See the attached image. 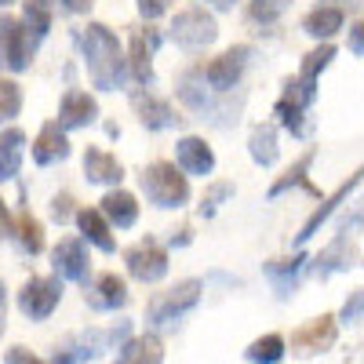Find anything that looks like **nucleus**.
<instances>
[{"mask_svg": "<svg viewBox=\"0 0 364 364\" xmlns=\"http://www.w3.org/2000/svg\"><path fill=\"white\" fill-rule=\"evenodd\" d=\"M80 48H84V63H87V77L95 87L102 91H113L124 84V73H128V58L120 55V44L117 37L109 33L106 26L91 22L84 33H80Z\"/></svg>", "mask_w": 364, "mask_h": 364, "instance_id": "nucleus-1", "label": "nucleus"}, {"mask_svg": "<svg viewBox=\"0 0 364 364\" xmlns=\"http://www.w3.org/2000/svg\"><path fill=\"white\" fill-rule=\"evenodd\" d=\"M139 182H142V193L154 200L157 208H182V204L190 200V182H186V175H182L175 164H168V161L149 164V168L139 175Z\"/></svg>", "mask_w": 364, "mask_h": 364, "instance_id": "nucleus-2", "label": "nucleus"}, {"mask_svg": "<svg viewBox=\"0 0 364 364\" xmlns=\"http://www.w3.org/2000/svg\"><path fill=\"white\" fill-rule=\"evenodd\" d=\"M314 99H317V80H310V77H288L284 80V91H281V99H277V106H273V113H277V120L295 135V139H302L306 135V109L314 106Z\"/></svg>", "mask_w": 364, "mask_h": 364, "instance_id": "nucleus-3", "label": "nucleus"}, {"mask_svg": "<svg viewBox=\"0 0 364 364\" xmlns=\"http://www.w3.org/2000/svg\"><path fill=\"white\" fill-rule=\"evenodd\" d=\"M33 29L18 18H0V70L22 73L33 63Z\"/></svg>", "mask_w": 364, "mask_h": 364, "instance_id": "nucleus-4", "label": "nucleus"}, {"mask_svg": "<svg viewBox=\"0 0 364 364\" xmlns=\"http://www.w3.org/2000/svg\"><path fill=\"white\" fill-rule=\"evenodd\" d=\"M200 299V281H182L168 291H157L154 299H149L146 306V317L149 324H175L178 317H186Z\"/></svg>", "mask_w": 364, "mask_h": 364, "instance_id": "nucleus-5", "label": "nucleus"}, {"mask_svg": "<svg viewBox=\"0 0 364 364\" xmlns=\"http://www.w3.org/2000/svg\"><path fill=\"white\" fill-rule=\"evenodd\" d=\"M215 37H219L215 18H211L208 11H200V8L178 11L175 22H171V41H175L182 51H204L208 44H215Z\"/></svg>", "mask_w": 364, "mask_h": 364, "instance_id": "nucleus-6", "label": "nucleus"}, {"mask_svg": "<svg viewBox=\"0 0 364 364\" xmlns=\"http://www.w3.org/2000/svg\"><path fill=\"white\" fill-rule=\"evenodd\" d=\"M248 63H252V48L248 44H237V48L223 51L219 58H211V63L204 66V80L215 87V91H230V87L240 84Z\"/></svg>", "mask_w": 364, "mask_h": 364, "instance_id": "nucleus-7", "label": "nucleus"}, {"mask_svg": "<svg viewBox=\"0 0 364 364\" xmlns=\"http://www.w3.org/2000/svg\"><path fill=\"white\" fill-rule=\"evenodd\" d=\"M124 262H128V273L142 284H157L168 273V252L157 240H139V245H132L124 252Z\"/></svg>", "mask_w": 364, "mask_h": 364, "instance_id": "nucleus-8", "label": "nucleus"}, {"mask_svg": "<svg viewBox=\"0 0 364 364\" xmlns=\"http://www.w3.org/2000/svg\"><path fill=\"white\" fill-rule=\"evenodd\" d=\"M58 299H63V281L58 277H33L18 291V310L33 321H44L58 306Z\"/></svg>", "mask_w": 364, "mask_h": 364, "instance_id": "nucleus-9", "label": "nucleus"}, {"mask_svg": "<svg viewBox=\"0 0 364 364\" xmlns=\"http://www.w3.org/2000/svg\"><path fill=\"white\" fill-rule=\"evenodd\" d=\"M51 262H55V273L58 277H66V281H77V284H87V252H84V240L77 237H66V240H58L55 252H51Z\"/></svg>", "mask_w": 364, "mask_h": 364, "instance_id": "nucleus-10", "label": "nucleus"}, {"mask_svg": "<svg viewBox=\"0 0 364 364\" xmlns=\"http://www.w3.org/2000/svg\"><path fill=\"white\" fill-rule=\"evenodd\" d=\"M360 178H364V164H360V168H357V171H353V175H350V178L343 182V186H339L336 193H331V197H324V200H321V208L314 211V215H310L306 223H302V230L295 233V240H299V245H306V240H310V237H314V233H317V230H321L328 219H331V211H336V208H339V204H343V200H346V197H350L357 186H360Z\"/></svg>", "mask_w": 364, "mask_h": 364, "instance_id": "nucleus-11", "label": "nucleus"}, {"mask_svg": "<svg viewBox=\"0 0 364 364\" xmlns=\"http://www.w3.org/2000/svg\"><path fill=\"white\" fill-rule=\"evenodd\" d=\"M336 331H339L336 317H331V314H321V317H314L310 324H302V328H295V331H291V346H295V350H302V353L328 350L331 343H336Z\"/></svg>", "mask_w": 364, "mask_h": 364, "instance_id": "nucleus-12", "label": "nucleus"}, {"mask_svg": "<svg viewBox=\"0 0 364 364\" xmlns=\"http://www.w3.org/2000/svg\"><path fill=\"white\" fill-rule=\"evenodd\" d=\"M132 106L139 113V120L149 128V132H164V128H175L182 117H175L171 102L157 99V95H149V91H132Z\"/></svg>", "mask_w": 364, "mask_h": 364, "instance_id": "nucleus-13", "label": "nucleus"}, {"mask_svg": "<svg viewBox=\"0 0 364 364\" xmlns=\"http://www.w3.org/2000/svg\"><path fill=\"white\" fill-rule=\"evenodd\" d=\"M353 262H357V245L350 240V230H343V233L317 255V277L328 281L331 273H346Z\"/></svg>", "mask_w": 364, "mask_h": 364, "instance_id": "nucleus-14", "label": "nucleus"}, {"mask_svg": "<svg viewBox=\"0 0 364 364\" xmlns=\"http://www.w3.org/2000/svg\"><path fill=\"white\" fill-rule=\"evenodd\" d=\"M157 44H161V33H157V29H139V33L132 37L128 66H132V73H135L142 84L154 80V51H157Z\"/></svg>", "mask_w": 364, "mask_h": 364, "instance_id": "nucleus-15", "label": "nucleus"}, {"mask_svg": "<svg viewBox=\"0 0 364 364\" xmlns=\"http://www.w3.org/2000/svg\"><path fill=\"white\" fill-rule=\"evenodd\" d=\"M99 117V102L87 95V91H66L63 95V106H58V124L63 128H84Z\"/></svg>", "mask_w": 364, "mask_h": 364, "instance_id": "nucleus-16", "label": "nucleus"}, {"mask_svg": "<svg viewBox=\"0 0 364 364\" xmlns=\"http://www.w3.org/2000/svg\"><path fill=\"white\" fill-rule=\"evenodd\" d=\"M175 157H178V168L182 171H190V175H211V168H215V154H211V146L197 135H186L178 142L175 149Z\"/></svg>", "mask_w": 364, "mask_h": 364, "instance_id": "nucleus-17", "label": "nucleus"}, {"mask_svg": "<svg viewBox=\"0 0 364 364\" xmlns=\"http://www.w3.org/2000/svg\"><path fill=\"white\" fill-rule=\"evenodd\" d=\"M84 295H87V302L95 310H117V306H124V302H128V284L120 281L117 273H99L95 284H91Z\"/></svg>", "mask_w": 364, "mask_h": 364, "instance_id": "nucleus-18", "label": "nucleus"}, {"mask_svg": "<svg viewBox=\"0 0 364 364\" xmlns=\"http://www.w3.org/2000/svg\"><path fill=\"white\" fill-rule=\"evenodd\" d=\"M70 157V142H66V128L63 124H44L37 142H33V161L37 164H55Z\"/></svg>", "mask_w": 364, "mask_h": 364, "instance_id": "nucleus-19", "label": "nucleus"}, {"mask_svg": "<svg viewBox=\"0 0 364 364\" xmlns=\"http://www.w3.org/2000/svg\"><path fill=\"white\" fill-rule=\"evenodd\" d=\"M84 175H87L91 182H99V186H117V182L124 178V168H120V161L109 157L106 149L91 146L87 154H84Z\"/></svg>", "mask_w": 364, "mask_h": 364, "instance_id": "nucleus-20", "label": "nucleus"}, {"mask_svg": "<svg viewBox=\"0 0 364 364\" xmlns=\"http://www.w3.org/2000/svg\"><path fill=\"white\" fill-rule=\"evenodd\" d=\"M343 18H346L343 8H336V4H321V8H314L306 18H302V29H306L310 37H317V41H328V37H336L339 29H343Z\"/></svg>", "mask_w": 364, "mask_h": 364, "instance_id": "nucleus-21", "label": "nucleus"}, {"mask_svg": "<svg viewBox=\"0 0 364 364\" xmlns=\"http://www.w3.org/2000/svg\"><path fill=\"white\" fill-rule=\"evenodd\" d=\"M102 215H106L113 226L128 230V226H135V219H139V204H135V197H132L128 190H109V193L102 197Z\"/></svg>", "mask_w": 364, "mask_h": 364, "instance_id": "nucleus-22", "label": "nucleus"}, {"mask_svg": "<svg viewBox=\"0 0 364 364\" xmlns=\"http://www.w3.org/2000/svg\"><path fill=\"white\" fill-rule=\"evenodd\" d=\"M77 226H80V233H84L99 252H113V248H117V240H113V233H109V223H106L102 211L80 208V211H77Z\"/></svg>", "mask_w": 364, "mask_h": 364, "instance_id": "nucleus-23", "label": "nucleus"}, {"mask_svg": "<svg viewBox=\"0 0 364 364\" xmlns=\"http://www.w3.org/2000/svg\"><path fill=\"white\" fill-rule=\"evenodd\" d=\"M248 154H252V161L255 164H262V168H269L273 161H277V128L273 124H255L252 128V135H248Z\"/></svg>", "mask_w": 364, "mask_h": 364, "instance_id": "nucleus-24", "label": "nucleus"}, {"mask_svg": "<svg viewBox=\"0 0 364 364\" xmlns=\"http://www.w3.org/2000/svg\"><path fill=\"white\" fill-rule=\"evenodd\" d=\"M22 146H26V135L18 128H8L0 135V182H8L18 175V164H22Z\"/></svg>", "mask_w": 364, "mask_h": 364, "instance_id": "nucleus-25", "label": "nucleus"}, {"mask_svg": "<svg viewBox=\"0 0 364 364\" xmlns=\"http://www.w3.org/2000/svg\"><path fill=\"white\" fill-rule=\"evenodd\" d=\"M314 157H317L314 149H310V154H302V157H299V161H295V164H291V168H288V171H284L277 182H273V186H269V197H281V193H284V190H291V186H302L306 193H314V197H317V190L310 186V178H306V171H310Z\"/></svg>", "mask_w": 364, "mask_h": 364, "instance_id": "nucleus-26", "label": "nucleus"}, {"mask_svg": "<svg viewBox=\"0 0 364 364\" xmlns=\"http://www.w3.org/2000/svg\"><path fill=\"white\" fill-rule=\"evenodd\" d=\"M117 360H120V364H139V360L157 364V360H164V346H161L157 336H142V339H132L128 346H120Z\"/></svg>", "mask_w": 364, "mask_h": 364, "instance_id": "nucleus-27", "label": "nucleus"}, {"mask_svg": "<svg viewBox=\"0 0 364 364\" xmlns=\"http://www.w3.org/2000/svg\"><path fill=\"white\" fill-rule=\"evenodd\" d=\"M15 237H18L22 252L41 255V248H44V230H41V223H37L33 215H29V208H22L18 215H15Z\"/></svg>", "mask_w": 364, "mask_h": 364, "instance_id": "nucleus-28", "label": "nucleus"}, {"mask_svg": "<svg viewBox=\"0 0 364 364\" xmlns=\"http://www.w3.org/2000/svg\"><path fill=\"white\" fill-rule=\"evenodd\" d=\"M302 262H306V255H291V259H273V262H266V273L273 277V284H277V295L284 299L291 288H295V273L302 269Z\"/></svg>", "mask_w": 364, "mask_h": 364, "instance_id": "nucleus-29", "label": "nucleus"}, {"mask_svg": "<svg viewBox=\"0 0 364 364\" xmlns=\"http://www.w3.org/2000/svg\"><path fill=\"white\" fill-rule=\"evenodd\" d=\"M51 11H55V0H26V26L33 29V37H48L51 29Z\"/></svg>", "mask_w": 364, "mask_h": 364, "instance_id": "nucleus-30", "label": "nucleus"}, {"mask_svg": "<svg viewBox=\"0 0 364 364\" xmlns=\"http://www.w3.org/2000/svg\"><path fill=\"white\" fill-rule=\"evenodd\" d=\"M245 357H248V360L273 364V360L284 357V339H281V336H262V339H255V343L245 350Z\"/></svg>", "mask_w": 364, "mask_h": 364, "instance_id": "nucleus-31", "label": "nucleus"}, {"mask_svg": "<svg viewBox=\"0 0 364 364\" xmlns=\"http://www.w3.org/2000/svg\"><path fill=\"white\" fill-rule=\"evenodd\" d=\"M331 58H336V48H331V44H321V48H314L310 55H302L299 73H302V77H310V80H317V77L331 66Z\"/></svg>", "mask_w": 364, "mask_h": 364, "instance_id": "nucleus-32", "label": "nucleus"}, {"mask_svg": "<svg viewBox=\"0 0 364 364\" xmlns=\"http://www.w3.org/2000/svg\"><path fill=\"white\" fill-rule=\"evenodd\" d=\"M22 109V87L8 77H0V120H11Z\"/></svg>", "mask_w": 364, "mask_h": 364, "instance_id": "nucleus-33", "label": "nucleus"}, {"mask_svg": "<svg viewBox=\"0 0 364 364\" xmlns=\"http://www.w3.org/2000/svg\"><path fill=\"white\" fill-rule=\"evenodd\" d=\"M288 4H291V0H252V18L255 22H262V26H273V22H277L284 11H288Z\"/></svg>", "mask_w": 364, "mask_h": 364, "instance_id": "nucleus-34", "label": "nucleus"}, {"mask_svg": "<svg viewBox=\"0 0 364 364\" xmlns=\"http://www.w3.org/2000/svg\"><path fill=\"white\" fill-rule=\"evenodd\" d=\"M346 324H357V321H364V288H357V291H350V299L343 302V314H339Z\"/></svg>", "mask_w": 364, "mask_h": 364, "instance_id": "nucleus-35", "label": "nucleus"}, {"mask_svg": "<svg viewBox=\"0 0 364 364\" xmlns=\"http://www.w3.org/2000/svg\"><path fill=\"white\" fill-rule=\"evenodd\" d=\"M226 197H233V186H230V182H219V186H211L208 193H204V204H200V211H204V215H211V211H215Z\"/></svg>", "mask_w": 364, "mask_h": 364, "instance_id": "nucleus-36", "label": "nucleus"}, {"mask_svg": "<svg viewBox=\"0 0 364 364\" xmlns=\"http://www.w3.org/2000/svg\"><path fill=\"white\" fill-rule=\"evenodd\" d=\"M168 8H171V0H139V11H142V18H161Z\"/></svg>", "mask_w": 364, "mask_h": 364, "instance_id": "nucleus-37", "label": "nucleus"}, {"mask_svg": "<svg viewBox=\"0 0 364 364\" xmlns=\"http://www.w3.org/2000/svg\"><path fill=\"white\" fill-rule=\"evenodd\" d=\"M70 204H73V200H70L66 193H63V197H55V200H51V215H55V223H66V219H70V211H73Z\"/></svg>", "mask_w": 364, "mask_h": 364, "instance_id": "nucleus-38", "label": "nucleus"}, {"mask_svg": "<svg viewBox=\"0 0 364 364\" xmlns=\"http://www.w3.org/2000/svg\"><path fill=\"white\" fill-rule=\"evenodd\" d=\"M350 51L353 55H364V18L350 29Z\"/></svg>", "mask_w": 364, "mask_h": 364, "instance_id": "nucleus-39", "label": "nucleus"}, {"mask_svg": "<svg viewBox=\"0 0 364 364\" xmlns=\"http://www.w3.org/2000/svg\"><path fill=\"white\" fill-rule=\"evenodd\" d=\"M8 233H11V215H8L4 197H0V237H8Z\"/></svg>", "mask_w": 364, "mask_h": 364, "instance_id": "nucleus-40", "label": "nucleus"}, {"mask_svg": "<svg viewBox=\"0 0 364 364\" xmlns=\"http://www.w3.org/2000/svg\"><path fill=\"white\" fill-rule=\"evenodd\" d=\"M8 360H29V364H33L37 357L29 353V350H22V346H15V350H8Z\"/></svg>", "mask_w": 364, "mask_h": 364, "instance_id": "nucleus-41", "label": "nucleus"}, {"mask_svg": "<svg viewBox=\"0 0 364 364\" xmlns=\"http://www.w3.org/2000/svg\"><path fill=\"white\" fill-rule=\"evenodd\" d=\"M91 4H95V0H66V8H70V11H87Z\"/></svg>", "mask_w": 364, "mask_h": 364, "instance_id": "nucleus-42", "label": "nucleus"}, {"mask_svg": "<svg viewBox=\"0 0 364 364\" xmlns=\"http://www.w3.org/2000/svg\"><path fill=\"white\" fill-rule=\"evenodd\" d=\"M211 4H215V8H219V11H230V8H233V4H237V0H211Z\"/></svg>", "mask_w": 364, "mask_h": 364, "instance_id": "nucleus-43", "label": "nucleus"}, {"mask_svg": "<svg viewBox=\"0 0 364 364\" xmlns=\"http://www.w3.org/2000/svg\"><path fill=\"white\" fill-rule=\"evenodd\" d=\"M357 4H360V0H336V8H343V11L346 8H357Z\"/></svg>", "mask_w": 364, "mask_h": 364, "instance_id": "nucleus-44", "label": "nucleus"}, {"mask_svg": "<svg viewBox=\"0 0 364 364\" xmlns=\"http://www.w3.org/2000/svg\"><path fill=\"white\" fill-rule=\"evenodd\" d=\"M4 299H8V291H4V281H0V310H4Z\"/></svg>", "mask_w": 364, "mask_h": 364, "instance_id": "nucleus-45", "label": "nucleus"}, {"mask_svg": "<svg viewBox=\"0 0 364 364\" xmlns=\"http://www.w3.org/2000/svg\"><path fill=\"white\" fill-rule=\"evenodd\" d=\"M0 336H4V310H0Z\"/></svg>", "mask_w": 364, "mask_h": 364, "instance_id": "nucleus-46", "label": "nucleus"}, {"mask_svg": "<svg viewBox=\"0 0 364 364\" xmlns=\"http://www.w3.org/2000/svg\"><path fill=\"white\" fill-rule=\"evenodd\" d=\"M8 4H15V0H0V8H8Z\"/></svg>", "mask_w": 364, "mask_h": 364, "instance_id": "nucleus-47", "label": "nucleus"}]
</instances>
